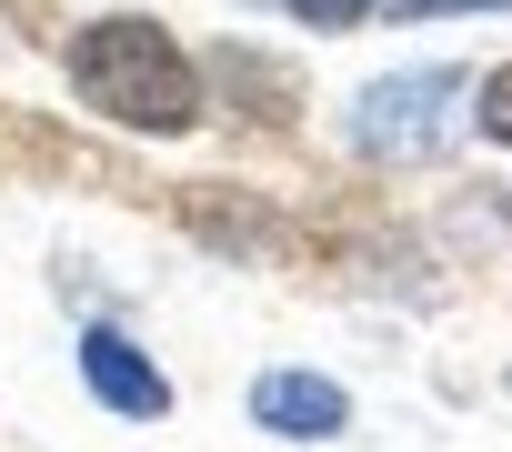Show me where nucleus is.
I'll use <instances>...</instances> for the list:
<instances>
[{
  "label": "nucleus",
  "mask_w": 512,
  "mask_h": 452,
  "mask_svg": "<svg viewBox=\"0 0 512 452\" xmlns=\"http://www.w3.org/2000/svg\"><path fill=\"white\" fill-rule=\"evenodd\" d=\"M71 91H81V111H101V121H121V131H191L201 121V71H191V51L161 31V21H141V11H111V21H91L81 41H71Z\"/></svg>",
  "instance_id": "obj_1"
},
{
  "label": "nucleus",
  "mask_w": 512,
  "mask_h": 452,
  "mask_svg": "<svg viewBox=\"0 0 512 452\" xmlns=\"http://www.w3.org/2000/svg\"><path fill=\"white\" fill-rule=\"evenodd\" d=\"M81 382H91V402H101V412H121V422H161V412H171L161 362H151L131 332H111V322H91V332H81Z\"/></svg>",
  "instance_id": "obj_2"
},
{
  "label": "nucleus",
  "mask_w": 512,
  "mask_h": 452,
  "mask_svg": "<svg viewBox=\"0 0 512 452\" xmlns=\"http://www.w3.org/2000/svg\"><path fill=\"white\" fill-rule=\"evenodd\" d=\"M442 101H472V81L462 71H402L362 101V141L372 151H422V141H442Z\"/></svg>",
  "instance_id": "obj_3"
},
{
  "label": "nucleus",
  "mask_w": 512,
  "mask_h": 452,
  "mask_svg": "<svg viewBox=\"0 0 512 452\" xmlns=\"http://www.w3.org/2000/svg\"><path fill=\"white\" fill-rule=\"evenodd\" d=\"M251 422H262L272 442H332L352 422V392L322 382V372H262L251 382Z\"/></svg>",
  "instance_id": "obj_4"
},
{
  "label": "nucleus",
  "mask_w": 512,
  "mask_h": 452,
  "mask_svg": "<svg viewBox=\"0 0 512 452\" xmlns=\"http://www.w3.org/2000/svg\"><path fill=\"white\" fill-rule=\"evenodd\" d=\"M472 121H482V131H492L502 151H512V61H502V71H492V81L472 91Z\"/></svg>",
  "instance_id": "obj_5"
},
{
  "label": "nucleus",
  "mask_w": 512,
  "mask_h": 452,
  "mask_svg": "<svg viewBox=\"0 0 512 452\" xmlns=\"http://www.w3.org/2000/svg\"><path fill=\"white\" fill-rule=\"evenodd\" d=\"M292 21H312V31H352V21H372V0H292Z\"/></svg>",
  "instance_id": "obj_6"
},
{
  "label": "nucleus",
  "mask_w": 512,
  "mask_h": 452,
  "mask_svg": "<svg viewBox=\"0 0 512 452\" xmlns=\"http://www.w3.org/2000/svg\"><path fill=\"white\" fill-rule=\"evenodd\" d=\"M392 11H412V21H432V11H492V0H392Z\"/></svg>",
  "instance_id": "obj_7"
}]
</instances>
